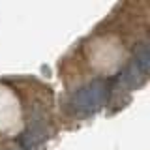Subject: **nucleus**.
Listing matches in <instances>:
<instances>
[{"label": "nucleus", "instance_id": "1", "mask_svg": "<svg viewBox=\"0 0 150 150\" xmlns=\"http://www.w3.org/2000/svg\"><path fill=\"white\" fill-rule=\"evenodd\" d=\"M109 96V84L103 79H94L84 86L77 88L69 98V107L77 115H92L100 111Z\"/></svg>", "mask_w": 150, "mask_h": 150}, {"label": "nucleus", "instance_id": "2", "mask_svg": "<svg viewBox=\"0 0 150 150\" xmlns=\"http://www.w3.org/2000/svg\"><path fill=\"white\" fill-rule=\"evenodd\" d=\"M133 64L139 68V71L143 75L148 73V66H150V51H148V43L143 41L135 47V58H133Z\"/></svg>", "mask_w": 150, "mask_h": 150}, {"label": "nucleus", "instance_id": "3", "mask_svg": "<svg viewBox=\"0 0 150 150\" xmlns=\"http://www.w3.org/2000/svg\"><path fill=\"white\" fill-rule=\"evenodd\" d=\"M21 144H23L25 148H28V150L36 148V146H38V139H36V135H34V133H30V131L23 133V135H21Z\"/></svg>", "mask_w": 150, "mask_h": 150}]
</instances>
